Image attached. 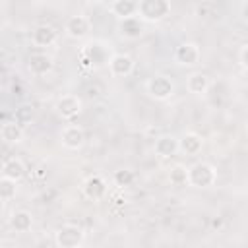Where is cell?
I'll return each mask as SVG.
<instances>
[{"label": "cell", "mask_w": 248, "mask_h": 248, "mask_svg": "<svg viewBox=\"0 0 248 248\" xmlns=\"http://www.w3.org/2000/svg\"><path fill=\"white\" fill-rule=\"evenodd\" d=\"M170 14V4L167 0H140L138 2V12L136 16L141 21H161Z\"/></svg>", "instance_id": "obj_1"}, {"label": "cell", "mask_w": 248, "mask_h": 248, "mask_svg": "<svg viewBox=\"0 0 248 248\" xmlns=\"http://www.w3.org/2000/svg\"><path fill=\"white\" fill-rule=\"evenodd\" d=\"M217 180V170L209 163H196L188 169V184L194 188H211Z\"/></svg>", "instance_id": "obj_2"}, {"label": "cell", "mask_w": 248, "mask_h": 248, "mask_svg": "<svg viewBox=\"0 0 248 248\" xmlns=\"http://www.w3.org/2000/svg\"><path fill=\"white\" fill-rule=\"evenodd\" d=\"M83 238H85V232L81 227L78 225H62L56 232H54V242L58 248H79L83 244Z\"/></svg>", "instance_id": "obj_3"}, {"label": "cell", "mask_w": 248, "mask_h": 248, "mask_svg": "<svg viewBox=\"0 0 248 248\" xmlns=\"http://www.w3.org/2000/svg\"><path fill=\"white\" fill-rule=\"evenodd\" d=\"M145 91H147V95H149L151 99H155V101H167V99L172 97V93H174V83H172V79H170L169 76L159 74V76H153V78L147 79Z\"/></svg>", "instance_id": "obj_4"}, {"label": "cell", "mask_w": 248, "mask_h": 248, "mask_svg": "<svg viewBox=\"0 0 248 248\" xmlns=\"http://www.w3.org/2000/svg\"><path fill=\"white\" fill-rule=\"evenodd\" d=\"M83 60L85 64H89L91 68H101V66H107L110 56H108V50L105 45L93 41L89 45L83 46Z\"/></svg>", "instance_id": "obj_5"}, {"label": "cell", "mask_w": 248, "mask_h": 248, "mask_svg": "<svg viewBox=\"0 0 248 248\" xmlns=\"http://www.w3.org/2000/svg\"><path fill=\"white\" fill-rule=\"evenodd\" d=\"M54 108H56V114H58L60 118L72 120V118H76V116L81 112V99H79L78 95H62V97L56 101Z\"/></svg>", "instance_id": "obj_6"}, {"label": "cell", "mask_w": 248, "mask_h": 248, "mask_svg": "<svg viewBox=\"0 0 248 248\" xmlns=\"http://www.w3.org/2000/svg\"><path fill=\"white\" fill-rule=\"evenodd\" d=\"M174 60L180 66H196L202 60V50L196 43H180L174 50Z\"/></svg>", "instance_id": "obj_7"}, {"label": "cell", "mask_w": 248, "mask_h": 248, "mask_svg": "<svg viewBox=\"0 0 248 248\" xmlns=\"http://www.w3.org/2000/svg\"><path fill=\"white\" fill-rule=\"evenodd\" d=\"M107 180L103 178V176H99V174H93V176H89V178H85V182H83V186H81V192H83V196L87 198V200H91V202H99V200H103L105 196H107Z\"/></svg>", "instance_id": "obj_8"}, {"label": "cell", "mask_w": 248, "mask_h": 248, "mask_svg": "<svg viewBox=\"0 0 248 248\" xmlns=\"http://www.w3.org/2000/svg\"><path fill=\"white\" fill-rule=\"evenodd\" d=\"M89 29H91L89 19L85 16H79V14L78 16H70L66 25H64V31H66V35L70 39H83L89 33Z\"/></svg>", "instance_id": "obj_9"}, {"label": "cell", "mask_w": 248, "mask_h": 248, "mask_svg": "<svg viewBox=\"0 0 248 248\" xmlns=\"http://www.w3.org/2000/svg\"><path fill=\"white\" fill-rule=\"evenodd\" d=\"M107 66L114 78H126L134 72V60L128 54H112Z\"/></svg>", "instance_id": "obj_10"}, {"label": "cell", "mask_w": 248, "mask_h": 248, "mask_svg": "<svg viewBox=\"0 0 248 248\" xmlns=\"http://www.w3.org/2000/svg\"><path fill=\"white\" fill-rule=\"evenodd\" d=\"M60 140H62V145H64L66 149H79V147L83 145V141H85V132H83L81 126L70 124V126H66V128L62 130Z\"/></svg>", "instance_id": "obj_11"}, {"label": "cell", "mask_w": 248, "mask_h": 248, "mask_svg": "<svg viewBox=\"0 0 248 248\" xmlns=\"http://www.w3.org/2000/svg\"><path fill=\"white\" fill-rule=\"evenodd\" d=\"M56 39H58V31L52 25H46V23L37 25L31 33V43L35 46H50Z\"/></svg>", "instance_id": "obj_12"}, {"label": "cell", "mask_w": 248, "mask_h": 248, "mask_svg": "<svg viewBox=\"0 0 248 248\" xmlns=\"http://www.w3.org/2000/svg\"><path fill=\"white\" fill-rule=\"evenodd\" d=\"M27 68L35 76H46L52 70V60L45 52H33L29 56V60H27Z\"/></svg>", "instance_id": "obj_13"}, {"label": "cell", "mask_w": 248, "mask_h": 248, "mask_svg": "<svg viewBox=\"0 0 248 248\" xmlns=\"http://www.w3.org/2000/svg\"><path fill=\"white\" fill-rule=\"evenodd\" d=\"M118 31H120V35L126 37V39H138V37H141V33H143V21H141L138 16L120 19Z\"/></svg>", "instance_id": "obj_14"}, {"label": "cell", "mask_w": 248, "mask_h": 248, "mask_svg": "<svg viewBox=\"0 0 248 248\" xmlns=\"http://www.w3.org/2000/svg\"><path fill=\"white\" fill-rule=\"evenodd\" d=\"M202 147H203V140L196 132H188L178 140V149L184 155H198L202 151Z\"/></svg>", "instance_id": "obj_15"}, {"label": "cell", "mask_w": 248, "mask_h": 248, "mask_svg": "<svg viewBox=\"0 0 248 248\" xmlns=\"http://www.w3.org/2000/svg\"><path fill=\"white\" fill-rule=\"evenodd\" d=\"M155 153L159 157H172L176 151H178V138L170 136V134H165V136H159L155 140V145H153Z\"/></svg>", "instance_id": "obj_16"}, {"label": "cell", "mask_w": 248, "mask_h": 248, "mask_svg": "<svg viewBox=\"0 0 248 248\" xmlns=\"http://www.w3.org/2000/svg\"><path fill=\"white\" fill-rule=\"evenodd\" d=\"M23 174H25V165H23V161L17 159V157H10V159L2 165V176H4V178H10V180L17 182V180L23 178Z\"/></svg>", "instance_id": "obj_17"}, {"label": "cell", "mask_w": 248, "mask_h": 248, "mask_svg": "<svg viewBox=\"0 0 248 248\" xmlns=\"http://www.w3.org/2000/svg\"><path fill=\"white\" fill-rule=\"evenodd\" d=\"M186 87L194 95H203L209 89V78L205 74H202V72H192L188 76V79H186Z\"/></svg>", "instance_id": "obj_18"}, {"label": "cell", "mask_w": 248, "mask_h": 248, "mask_svg": "<svg viewBox=\"0 0 248 248\" xmlns=\"http://www.w3.org/2000/svg\"><path fill=\"white\" fill-rule=\"evenodd\" d=\"M108 10H110L116 17L126 19V17L136 16V12H138V2H134V0H114V2L108 6Z\"/></svg>", "instance_id": "obj_19"}, {"label": "cell", "mask_w": 248, "mask_h": 248, "mask_svg": "<svg viewBox=\"0 0 248 248\" xmlns=\"http://www.w3.org/2000/svg\"><path fill=\"white\" fill-rule=\"evenodd\" d=\"M0 136L6 143H19L23 140V128L17 122H4L0 128Z\"/></svg>", "instance_id": "obj_20"}, {"label": "cell", "mask_w": 248, "mask_h": 248, "mask_svg": "<svg viewBox=\"0 0 248 248\" xmlns=\"http://www.w3.org/2000/svg\"><path fill=\"white\" fill-rule=\"evenodd\" d=\"M10 227L16 231V232H27L31 227H33V217L29 211H16L12 217H10Z\"/></svg>", "instance_id": "obj_21"}, {"label": "cell", "mask_w": 248, "mask_h": 248, "mask_svg": "<svg viewBox=\"0 0 248 248\" xmlns=\"http://www.w3.org/2000/svg\"><path fill=\"white\" fill-rule=\"evenodd\" d=\"M169 180L172 186H186L188 184V169L184 165H174L169 172Z\"/></svg>", "instance_id": "obj_22"}, {"label": "cell", "mask_w": 248, "mask_h": 248, "mask_svg": "<svg viewBox=\"0 0 248 248\" xmlns=\"http://www.w3.org/2000/svg\"><path fill=\"white\" fill-rule=\"evenodd\" d=\"M16 192H17L16 182L2 176V178H0V202H8V200L16 198Z\"/></svg>", "instance_id": "obj_23"}, {"label": "cell", "mask_w": 248, "mask_h": 248, "mask_svg": "<svg viewBox=\"0 0 248 248\" xmlns=\"http://www.w3.org/2000/svg\"><path fill=\"white\" fill-rule=\"evenodd\" d=\"M134 178H136V176H134V172H132V170H128V169H120V170H116V172L112 174L114 184H116V186H120V188L132 186Z\"/></svg>", "instance_id": "obj_24"}, {"label": "cell", "mask_w": 248, "mask_h": 248, "mask_svg": "<svg viewBox=\"0 0 248 248\" xmlns=\"http://www.w3.org/2000/svg\"><path fill=\"white\" fill-rule=\"evenodd\" d=\"M31 118H33V108L29 107V105H23V107H19L17 110H16V122L21 126V124H25V122H31Z\"/></svg>", "instance_id": "obj_25"}, {"label": "cell", "mask_w": 248, "mask_h": 248, "mask_svg": "<svg viewBox=\"0 0 248 248\" xmlns=\"http://www.w3.org/2000/svg\"><path fill=\"white\" fill-rule=\"evenodd\" d=\"M246 54H248V45H242L240 50H238V64H240L242 70H246V66H248V62H246Z\"/></svg>", "instance_id": "obj_26"}]
</instances>
